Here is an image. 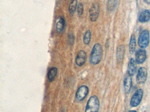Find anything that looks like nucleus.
Segmentation results:
<instances>
[{
  "instance_id": "f257e3e1",
  "label": "nucleus",
  "mask_w": 150,
  "mask_h": 112,
  "mask_svg": "<svg viewBox=\"0 0 150 112\" xmlns=\"http://www.w3.org/2000/svg\"><path fill=\"white\" fill-rule=\"evenodd\" d=\"M103 56V48L100 44L96 43L94 46L90 57V62L93 65L99 64Z\"/></svg>"
},
{
  "instance_id": "f03ea898",
  "label": "nucleus",
  "mask_w": 150,
  "mask_h": 112,
  "mask_svg": "<svg viewBox=\"0 0 150 112\" xmlns=\"http://www.w3.org/2000/svg\"><path fill=\"white\" fill-rule=\"evenodd\" d=\"M100 108V102L98 97L92 96L88 102L85 112H98Z\"/></svg>"
},
{
  "instance_id": "7ed1b4c3",
  "label": "nucleus",
  "mask_w": 150,
  "mask_h": 112,
  "mask_svg": "<svg viewBox=\"0 0 150 112\" xmlns=\"http://www.w3.org/2000/svg\"><path fill=\"white\" fill-rule=\"evenodd\" d=\"M149 32L147 30H144L140 33L138 39L139 46L141 49H145L148 46L149 43Z\"/></svg>"
},
{
  "instance_id": "20e7f679",
  "label": "nucleus",
  "mask_w": 150,
  "mask_h": 112,
  "mask_svg": "<svg viewBox=\"0 0 150 112\" xmlns=\"http://www.w3.org/2000/svg\"><path fill=\"white\" fill-rule=\"evenodd\" d=\"M143 95V90L141 89H138L131 99V106L132 107H136L138 106L142 100Z\"/></svg>"
},
{
  "instance_id": "39448f33",
  "label": "nucleus",
  "mask_w": 150,
  "mask_h": 112,
  "mask_svg": "<svg viewBox=\"0 0 150 112\" xmlns=\"http://www.w3.org/2000/svg\"><path fill=\"white\" fill-rule=\"evenodd\" d=\"M90 20L92 22L96 21L100 13V6L98 3H93L89 10Z\"/></svg>"
},
{
  "instance_id": "423d86ee",
  "label": "nucleus",
  "mask_w": 150,
  "mask_h": 112,
  "mask_svg": "<svg viewBox=\"0 0 150 112\" xmlns=\"http://www.w3.org/2000/svg\"><path fill=\"white\" fill-rule=\"evenodd\" d=\"M147 71L146 68L141 67L139 69L137 77V81L138 84H143L146 81Z\"/></svg>"
},
{
  "instance_id": "0eeeda50",
  "label": "nucleus",
  "mask_w": 150,
  "mask_h": 112,
  "mask_svg": "<svg viewBox=\"0 0 150 112\" xmlns=\"http://www.w3.org/2000/svg\"><path fill=\"white\" fill-rule=\"evenodd\" d=\"M88 92V88L86 85L81 86L77 91L76 98L77 100L81 101L85 99Z\"/></svg>"
},
{
  "instance_id": "6e6552de",
  "label": "nucleus",
  "mask_w": 150,
  "mask_h": 112,
  "mask_svg": "<svg viewBox=\"0 0 150 112\" xmlns=\"http://www.w3.org/2000/svg\"><path fill=\"white\" fill-rule=\"evenodd\" d=\"M87 55L86 52L84 50H80L77 54L76 58V63L79 66L84 65L86 60Z\"/></svg>"
},
{
  "instance_id": "1a4fd4ad",
  "label": "nucleus",
  "mask_w": 150,
  "mask_h": 112,
  "mask_svg": "<svg viewBox=\"0 0 150 112\" xmlns=\"http://www.w3.org/2000/svg\"><path fill=\"white\" fill-rule=\"evenodd\" d=\"M146 52L143 49H139L136 53V61L137 64H142L146 59Z\"/></svg>"
},
{
  "instance_id": "9d476101",
  "label": "nucleus",
  "mask_w": 150,
  "mask_h": 112,
  "mask_svg": "<svg viewBox=\"0 0 150 112\" xmlns=\"http://www.w3.org/2000/svg\"><path fill=\"white\" fill-rule=\"evenodd\" d=\"M125 51V47L123 45H120L117 47V59L118 62H122L123 60Z\"/></svg>"
},
{
  "instance_id": "9b49d317",
  "label": "nucleus",
  "mask_w": 150,
  "mask_h": 112,
  "mask_svg": "<svg viewBox=\"0 0 150 112\" xmlns=\"http://www.w3.org/2000/svg\"><path fill=\"white\" fill-rule=\"evenodd\" d=\"M150 20V11L148 10H143L139 16V21L140 22H148Z\"/></svg>"
},
{
  "instance_id": "f8f14e48",
  "label": "nucleus",
  "mask_w": 150,
  "mask_h": 112,
  "mask_svg": "<svg viewBox=\"0 0 150 112\" xmlns=\"http://www.w3.org/2000/svg\"><path fill=\"white\" fill-rule=\"evenodd\" d=\"M132 84V80L131 76L128 74L125 76L124 80L125 91L126 93H129L130 91Z\"/></svg>"
},
{
  "instance_id": "ddd939ff",
  "label": "nucleus",
  "mask_w": 150,
  "mask_h": 112,
  "mask_svg": "<svg viewBox=\"0 0 150 112\" xmlns=\"http://www.w3.org/2000/svg\"><path fill=\"white\" fill-rule=\"evenodd\" d=\"M136 64L134 60L131 59L128 65V73L130 76H133L136 72Z\"/></svg>"
},
{
  "instance_id": "4468645a",
  "label": "nucleus",
  "mask_w": 150,
  "mask_h": 112,
  "mask_svg": "<svg viewBox=\"0 0 150 112\" xmlns=\"http://www.w3.org/2000/svg\"><path fill=\"white\" fill-rule=\"evenodd\" d=\"M65 26V21L62 17L59 18L57 20L56 24V29L59 32H61L64 30Z\"/></svg>"
},
{
  "instance_id": "2eb2a0df",
  "label": "nucleus",
  "mask_w": 150,
  "mask_h": 112,
  "mask_svg": "<svg viewBox=\"0 0 150 112\" xmlns=\"http://www.w3.org/2000/svg\"><path fill=\"white\" fill-rule=\"evenodd\" d=\"M136 46V37L134 35H132L131 36L130 40L129 45V50L130 54H132L135 50Z\"/></svg>"
},
{
  "instance_id": "dca6fc26",
  "label": "nucleus",
  "mask_w": 150,
  "mask_h": 112,
  "mask_svg": "<svg viewBox=\"0 0 150 112\" xmlns=\"http://www.w3.org/2000/svg\"><path fill=\"white\" fill-rule=\"evenodd\" d=\"M57 73V67H52L49 70L48 73V78L50 81H52L55 78Z\"/></svg>"
},
{
  "instance_id": "f3484780",
  "label": "nucleus",
  "mask_w": 150,
  "mask_h": 112,
  "mask_svg": "<svg viewBox=\"0 0 150 112\" xmlns=\"http://www.w3.org/2000/svg\"><path fill=\"white\" fill-rule=\"evenodd\" d=\"M78 1L77 0H73L69 5V10L70 15H73L74 14L77 7Z\"/></svg>"
},
{
  "instance_id": "a211bd4d",
  "label": "nucleus",
  "mask_w": 150,
  "mask_h": 112,
  "mask_svg": "<svg viewBox=\"0 0 150 112\" xmlns=\"http://www.w3.org/2000/svg\"><path fill=\"white\" fill-rule=\"evenodd\" d=\"M91 32L89 30H88L84 35L83 42L86 45L88 44L91 40Z\"/></svg>"
},
{
  "instance_id": "6ab92c4d",
  "label": "nucleus",
  "mask_w": 150,
  "mask_h": 112,
  "mask_svg": "<svg viewBox=\"0 0 150 112\" xmlns=\"http://www.w3.org/2000/svg\"><path fill=\"white\" fill-rule=\"evenodd\" d=\"M117 4V0H108V8L110 10H112L115 8Z\"/></svg>"
},
{
  "instance_id": "aec40b11",
  "label": "nucleus",
  "mask_w": 150,
  "mask_h": 112,
  "mask_svg": "<svg viewBox=\"0 0 150 112\" xmlns=\"http://www.w3.org/2000/svg\"><path fill=\"white\" fill-rule=\"evenodd\" d=\"M78 12L79 15L81 16L83 14V4L81 3H80L78 5Z\"/></svg>"
},
{
  "instance_id": "412c9836",
  "label": "nucleus",
  "mask_w": 150,
  "mask_h": 112,
  "mask_svg": "<svg viewBox=\"0 0 150 112\" xmlns=\"http://www.w3.org/2000/svg\"><path fill=\"white\" fill-rule=\"evenodd\" d=\"M69 43H70L71 44L72 43H73L74 40V38L72 34H71L70 35H69Z\"/></svg>"
},
{
  "instance_id": "4be33fe9",
  "label": "nucleus",
  "mask_w": 150,
  "mask_h": 112,
  "mask_svg": "<svg viewBox=\"0 0 150 112\" xmlns=\"http://www.w3.org/2000/svg\"><path fill=\"white\" fill-rule=\"evenodd\" d=\"M129 112H137V111H134V110H132V111H130Z\"/></svg>"
}]
</instances>
